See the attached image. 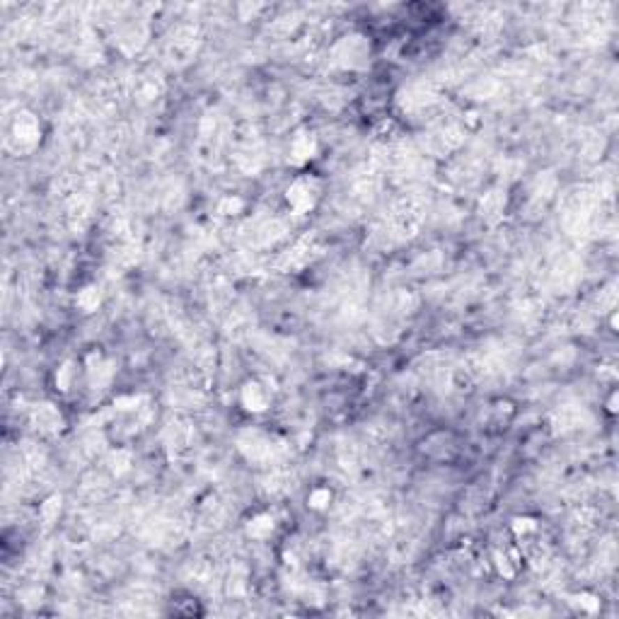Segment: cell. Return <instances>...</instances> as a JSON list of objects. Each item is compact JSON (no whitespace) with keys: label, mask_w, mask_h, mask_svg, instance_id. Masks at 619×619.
<instances>
[{"label":"cell","mask_w":619,"mask_h":619,"mask_svg":"<svg viewBox=\"0 0 619 619\" xmlns=\"http://www.w3.org/2000/svg\"><path fill=\"white\" fill-rule=\"evenodd\" d=\"M314 199H317V187H314L310 179H298L293 182V187L288 189V204L298 211V213H305L314 206Z\"/></svg>","instance_id":"cell-1"},{"label":"cell","mask_w":619,"mask_h":619,"mask_svg":"<svg viewBox=\"0 0 619 619\" xmlns=\"http://www.w3.org/2000/svg\"><path fill=\"white\" fill-rule=\"evenodd\" d=\"M242 402H245V406L250 411H264L269 406L271 397L266 392V387H261L259 383H250L242 390Z\"/></svg>","instance_id":"cell-2"},{"label":"cell","mask_w":619,"mask_h":619,"mask_svg":"<svg viewBox=\"0 0 619 619\" xmlns=\"http://www.w3.org/2000/svg\"><path fill=\"white\" fill-rule=\"evenodd\" d=\"M34 424H37V428H41V431H46V433L61 428L59 409H56V406H51V404H37V409H34Z\"/></svg>","instance_id":"cell-3"},{"label":"cell","mask_w":619,"mask_h":619,"mask_svg":"<svg viewBox=\"0 0 619 619\" xmlns=\"http://www.w3.org/2000/svg\"><path fill=\"white\" fill-rule=\"evenodd\" d=\"M15 133H17L20 143H37L39 136V123L32 114H17V121H15Z\"/></svg>","instance_id":"cell-4"},{"label":"cell","mask_w":619,"mask_h":619,"mask_svg":"<svg viewBox=\"0 0 619 619\" xmlns=\"http://www.w3.org/2000/svg\"><path fill=\"white\" fill-rule=\"evenodd\" d=\"M314 151V141L310 136H305V133H303V136H298L296 141H293V155H296L298 160H307V158H312V153Z\"/></svg>","instance_id":"cell-5"},{"label":"cell","mask_w":619,"mask_h":619,"mask_svg":"<svg viewBox=\"0 0 619 619\" xmlns=\"http://www.w3.org/2000/svg\"><path fill=\"white\" fill-rule=\"evenodd\" d=\"M310 501H312L314 508H327V503L332 501V494H329L327 489H317V491L310 496Z\"/></svg>","instance_id":"cell-6"}]
</instances>
